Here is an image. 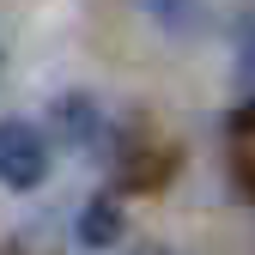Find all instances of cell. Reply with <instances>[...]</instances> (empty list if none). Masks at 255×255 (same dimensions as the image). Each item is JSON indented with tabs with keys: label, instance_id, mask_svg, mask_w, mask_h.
<instances>
[{
	"label": "cell",
	"instance_id": "obj_2",
	"mask_svg": "<svg viewBox=\"0 0 255 255\" xmlns=\"http://www.w3.org/2000/svg\"><path fill=\"white\" fill-rule=\"evenodd\" d=\"M140 12L164 30V37H195L207 24V0H140Z\"/></svg>",
	"mask_w": 255,
	"mask_h": 255
},
{
	"label": "cell",
	"instance_id": "obj_3",
	"mask_svg": "<svg viewBox=\"0 0 255 255\" xmlns=\"http://www.w3.org/2000/svg\"><path fill=\"white\" fill-rule=\"evenodd\" d=\"M122 237V207L110 201V195H98L85 207V219H79V243H91V249H104V243H116Z\"/></svg>",
	"mask_w": 255,
	"mask_h": 255
},
{
	"label": "cell",
	"instance_id": "obj_1",
	"mask_svg": "<svg viewBox=\"0 0 255 255\" xmlns=\"http://www.w3.org/2000/svg\"><path fill=\"white\" fill-rule=\"evenodd\" d=\"M49 176V140L30 122H0V188H37Z\"/></svg>",
	"mask_w": 255,
	"mask_h": 255
},
{
	"label": "cell",
	"instance_id": "obj_5",
	"mask_svg": "<svg viewBox=\"0 0 255 255\" xmlns=\"http://www.w3.org/2000/svg\"><path fill=\"white\" fill-rule=\"evenodd\" d=\"M140 255H176V249H164V243H146V249H140Z\"/></svg>",
	"mask_w": 255,
	"mask_h": 255
},
{
	"label": "cell",
	"instance_id": "obj_4",
	"mask_svg": "<svg viewBox=\"0 0 255 255\" xmlns=\"http://www.w3.org/2000/svg\"><path fill=\"white\" fill-rule=\"evenodd\" d=\"M237 85L255 91V6L237 18Z\"/></svg>",
	"mask_w": 255,
	"mask_h": 255
}]
</instances>
